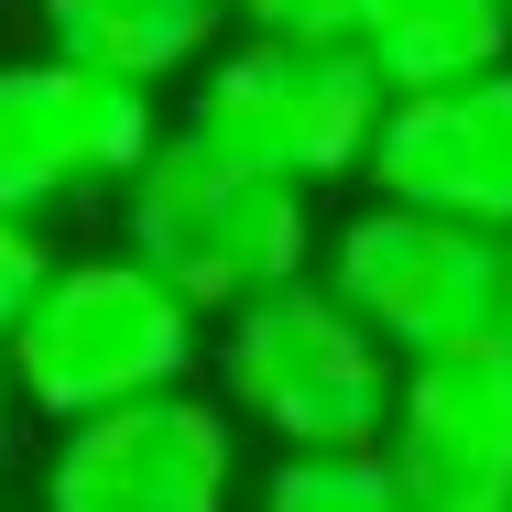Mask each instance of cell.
<instances>
[{"mask_svg": "<svg viewBox=\"0 0 512 512\" xmlns=\"http://www.w3.org/2000/svg\"><path fill=\"white\" fill-rule=\"evenodd\" d=\"M316 240H327L316 229V186L218 153L186 120L120 186V251L142 273H164L197 316H229L251 295H273V284H295V273H316Z\"/></svg>", "mask_w": 512, "mask_h": 512, "instance_id": "obj_1", "label": "cell"}, {"mask_svg": "<svg viewBox=\"0 0 512 512\" xmlns=\"http://www.w3.org/2000/svg\"><path fill=\"white\" fill-rule=\"evenodd\" d=\"M0 371L22 414L44 425H88L109 404H142V393H175L207 371V316L142 273L131 251H55L33 316L0 338Z\"/></svg>", "mask_w": 512, "mask_h": 512, "instance_id": "obj_2", "label": "cell"}, {"mask_svg": "<svg viewBox=\"0 0 512 512\" xmlns=\"http://www.w3.org/2000/svg\"><path fill=\"white\" fill-rule=\"evenodd\" d=\"M207 382L240 414V436H273V447H382L404 360L316 273H295V284L251 295V306L207 316Z\"/></svg>", "mask_w": 512, "mask_h": 512, "instance_id": "obj_3", "label": "cell"}, {"mask_svg": "<svg viewBox=\"0 0 512 512\" xmlns=\"http://www.w3.org/2000/svg\"><path fill=\"white\" fill-rule=\"evenodd\" d=\"M316 284L360 316L393 360H436L469 338H512V240L469 218L360 197L316 240Z\"/></svg>", "mask_w": 512, "mask_h": 512, "instance_id": "obj_4", "label": "cell"}, {"mask_svg": "<svg viewBox=\"0 0 512 512\" xmlns=\"http://www.w3.org/2000/svg\"><path fill=\"white\" fill-rule=\"evenodd\" d=\"M393 88L371 77L360 44H284V33H229L186 88V131L262 164V175H295V186H349L371 164V131H382Z\"/></svg>", "mask_w": 512, "mask_h": 512, "instance_id": "obj_5", "label": "cell"}, {"mask_svg": "<svg viewBox=\"0 0 512 512\" xmlns=\"http://www.w3.org/2000/svg\"><path fill=\"white\" fill-rule=\"evenodd\" d=\"M175 120L153 88L99 77L77 55H0V207L11 218H55V207L120 197L142 175V153Z\"/></svg>", "mask_w": 512, "mask_h": 512, "instance_id": "obj_6", "label": "cell"}, {"mask_svg": "<svg viewBox=\"0 0 512 512\" xmlns=\"http://www.w3.org/2000/svg\"><path fill=\"white\" fill-rule=\"evenodd\" d=\"M33 512H240V414L175 382L88 425H55Z\"/></svg>", "mask_w": 512, "mask_h": 512, "instance_id": "obj_7", "label": "cell"}, {"mask_svg": "<svg viewBox=\"0 0 512 512\" xmlns=\"http://www.w3.org/2000/svg\"><path fill=\"white\" fill-rule=\"evenodd\" d=\"M382 458L414 512H512V338L404 360Z\"/></svg>", "mask_w": 512, "mask_h": 512, "instance_id": "obj_8", "label": "cell"}, {"mask_svg": "<svg viewBox=\"0 0 512 512\" xmlns=\"http://www.w3.org/2000/svg\"><path fill=\"white\" fill-rule=\"evenodd\" d=\"M360 186L425 218H469L512 240V66L458 77V88H404L371 131Z\"/></svg>", "mask_w": 512, "mask_h": 512, "instance_id": "obj_9", "label": "cell"}, {"mask_svg": "<svg viewBox=\"0 0 512 512\" xmlns=\"http://www.w3.org/2000/svg\"><path fill=\"white\" fill-rule=\"evenodd\" d=\"M240 33V11L229 0H44V44L55 55H77V66H99V77H131V88H175V77H197L207 55Z\"/></svg>", "mask_w": 512, "mask_h": 512, "instance_id": "obj_10", "label": "cell"}, {"mask_svg": "<svg viewBox=\"0 0 512 512\" xmlns=\"http://www.w3.org/2000/svg\"><path fill=\"white\" fill-rule=\"evenodd\" d=\"M371 77L404 99V88H458V77H491L512 66V0H360V33Z\"/></svg>", "mask_w": 512, "mask_h": 512, "instance_id": "obj_11", "label": "cell"}, {"mask_svg": "<svg viewBox=\"0 0 512 512\" xmlns=\"http://www.w3.org/2000/svg\"><path fill=\"white\" fill-rule=\"evenodd\" d=\"M240 512H414L382 447H273L262 491H240Z\"/></svg>", "mask_w": 512, "mask_h": 512, "instance_id": "obj_12", "label": "cell"}, {"mask_svg": "<svg viewBox=\"0 0 512 512\" xmlns=\"http://www.w3.org/2000/svg\"><path fill=\"white\" fill-rule=\"evenodd\" d=\"M44 273H55V240H44V218H11V207H0V338L33 316Z\"/></svg>", "mask_w": 512, "mask_h": 512, "instance_id": "obj_13", "label": "cell"}, {"mask_svg": "<svg viewBox=\"0 0 512 512\" xmlns=\"http://www.w3.org/2000/svg\"><path fill=\"white\" fill-rule=\"evenodd\" d=\"M240 33H284V44H349L360 33V0H229Z\"/></svg>", "mask_w": 512, "mask_h": 512, "instance_id": "obj_14", "label": "cell"}, {"mask_svg": "<svg viewBox=\"0 0 512 512\" xmlns=\"http://www.w3.org/2000/svg\"><path fill=\"white\" fill-rule=\"evenodd\" d=\"M11 447H22V393H11V371H0V469H11Z\"/></svg>", "mask_w": 512, "mask_h": 512, "instance_id": "obj_15", "label": "cell"}]
</instances>
